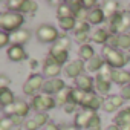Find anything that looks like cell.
I'll return each mask as SVG.
<instances>
[{
  "mask_svg": "<svg viewBox=\"0 0 130 130\" xmlns=\"http://www.w3.org/2000/svg\"><path fill=\"white\" fill-rule=\"evenodd\" d=\"M119 93H121L122 100H130V84H127V86H122Z\"/></svg>",
  "mask_w": 130,
  "mask_h": 130,
  "instance_id": "obj_42",
  "label": "cell"
},
{
  "mask_svg": "<svg viewBox=\"0 0 130 130\" xmlns=\"http://www.w3.org/2000/svg\"><path fill=\"white\" fill-rule=\"evenodd\" d=\"M75 107H77V104H75V103H68L66 106H64V112H68V113H72V112L75 110Z\"/></svg>",
  "mask_w": 130,
  "mask_h": 130,
  "instance_id": "obj_47",
  "label": "cell"
},
{
  "mask_svg": "<svg viewBox=\"0 0 130 130\" xmlns=\"http://www.w3.org/2000/svg\"><path fill=\"white\" fill-rule=\"evenodd\" d=\"M25 19L22 12H14V11H6L0 14V28L5 32H15L20 29V26L23 25Z\"/></svg>",
  "mask_w": 130,
  "mask_h": 130,
  "instance_id": "obj_1",
  "label": "cell"
},
{
  "mask_svg": "<svg viewBox=\"0 0 130 130\" xmlns=\"http://www.w3.org/2000/svg\"><path fill=\"white\" fill-rule=\"evenodd\" d=\"M115 125H118L119 130H130V107L122 109L115 116Z\"/></svg>",
  "mask_w": 130,
  "mask_h": 130,
  "instance_id": "obj_11",
  "label": "cell"
},
{
  "mask_svg": "<svg viewBox=\"0 0 130 130\" xmlns=\"http://www.w3.org/2000/svg\"><path fill=\"white\" fill-rule=\"evenodd\" d=\"M112 72H113V68H110L109 64L106 63L104 66L101 68V71L98 72V75L100 77H103L104 80H107V81H112Z\"/></svg>",
  "mask_w": 130,
  "mask_h": 130,
  "instance_id": "obj_33",
  "label": "cell"
},
{
  "mask_svg": "<svg viewBox=\"0 0 130 130\" xmlns=\"http://www.w3.org/2000/svg\"><path fill=\"white\" fill-rule=\"evenodd\" d=\"M12 125H14V124H12L11 118H8V116H5V118L0 119V130H9Z\"/></svg>",
  "mask_w": 130,
  "mask_h": 130,
  "instance_id": "obj_37",
  "label": "cell"
},
{
  "mask_svg": "<svg viewBox=\"0 0 130 130\" xmlns=\"http://www.w3.org/2000/svg\"><path fill=\"white\" fill-rule=\"evenodd\" d=\"M23 2H25V0H9V2H8V6H9V9L14 11V12H22Z\"/></svg>",
  "mask_w": 130,
  "mask_h": 130,
  "instance_id": "obj_34",
  "label": "cell"
},
{
  "mask_svg": "<svg viewBox=\"0 0 130 130\" xmlns=\"http://www.w3.org/2000/svg\"><path fill=\"white\" fill-rule=\"evenodd\" d=\"M122 96L121 95H112V96H109L106 101H104V106H103V110L104 112H107V113H110V112H115L116 109H119L121 106H122Z\"/></svg>",
  "mask_w": 130,
  "mask_h": 130,
  "instance_id": "obj_16",
  "label": "cell"
},
{
  "mask_svg": "<svg viewBox=\"0 0 130 130\" xmlns=\"http://www.w3.org/2000/svg\"><path fill=\"white\" fill-rule=\"evenodd\" d=\"M104 64H106V63H104V58H103V57H93L92 60L87 61V66H86V68H87L89 72H100Z\"/></svg>",
  "mask_w": 130,
  "mask_h": 130,
  "instance_id": "obj_23",
  "label": "cell"
},
{
  "mask_svg": "<svg viewBox=\"0 0 130 130\" xmlns=\"http://www.w3.org/2000/svg\"><path fill=\"white\" fill-rule=\"evenodd\" d=\"M9 118H11V121H12V124H14V125H20V124L23 122V118H22V116L12 115V116H9Z\"/></svg>",
  "mask_w": 130,
  "mask_h": 130,
  "instance_id": "obj_46",
  "label": "cell"
},
{
  "mask_svg": "<svg viewBox=\"0 0 130 130\" xmlns=\"http://www.w3.org/2000/svg\"><path fill=\"white\" fill-rule=\"evenodd\" d=\"M3 113L9 118L12 115H17V116H26L29 113V106L23 101V100H17L14 104L8 106V107H3Z\"/></svg>",
  "mask_w": 130,
  "mask_h": 130,
  "instance_id": "obj_6",
  "label": "cell"
},
{
  "mask_svg": "<svg viewBox=\"0 0 130 130\" xmlns=\"http://www.w3.org/2000/svg\"><path fill=\"white\" fill-rule=\"evenodd\" d=\"M35 66H37V61H31V68H32V69H34V68H35Z\"/></svg>",
  "mask_w": 130,
  "mask_h": 130,
  "instance_id": "obj_51",
  "label": "cell"
},
{
  "mask_svg": "<svg viewBox=\"0 0 130 130\" xmlns=\"http://www.w3.org/2000/svg\"><path fill=\"white\" fill-rule=\"evenodd\" d=\"M47 130H61L57 124H54V122H49L47 124Z\"/></svg>",
  "mask_w": 130,
  "mask_h": 130,
  "instance_id": "obj_48",
  "label": "cell"
},
{
  "mask_svg": "<svg viewBox=\"0 0 130 130\" xmlns=\"http://www.w3.org/2000/svg\"><path fill=\"white\" fill-rule=\"evenodd\" d=\"M69 46H71V38L66 37V35H61L51 47V55H55V54H61V52H68L69 51Z\"/></svg>",
  "mask_w": 130,
  "mask_h": 130,
  "instance_id": "obj_13",
  "label": "cell"
},
{
  "mask_svg": "<svg viewBox=\"0 0 130 130\" xmlns=\"http://www.w3.org/2000/svg\"><path fill=\"white\" fill-rule=\"evenodd\" d=\"M58 23H60L61 29H64V31H71V29H75L77 28V19L75 17L61 19V20H58Z\"/></svg>",
  "mask_w": 130,
  "mask_h": 130,
  "instance_id": "obj_30",
  "label": "cell"
},
{
  "mask_svg": "<svg viewBox=\"0 0 130 130\" xmlns=\"http://www.w3.org/2000/svg\"><path fill=\"white\" fill-rule=\"evenodd\" d=\"M109 28H110V34L113 35L125 34V31L130 28V15L127 12L118 11L115 15L109 19Z\"/></svg>",
  "mask_w": 130,
  "mask_h": 130,
  "instance_id": "obj_3",
  "label": "cell"
},
{
  "mask_svg": "<svg viewBox=\"0 0 130 130\" xmlns=\"http://www.w3.org/2000/svg\"><path fill=\"white\" fill-rule=\"evenodd\" d=\"M49 57H52L54 61H55L57 64H60V66L68 61V52H61V54H55V55H51V54H49Z\"/></svg>",
  "mask_w": 130,
  "mask_h": 130,
  "instance_id": "obj_35",
  "label": "cell"
},
{
  "mask_svg": "<svg viewBox=\"0 0 130 130\" xmlns=\"http://www.w3.org/2000/svg\"><path fill=\"white\" fill-rule=\"evenodd\" d=\"M14 92L9 89H0V104L2 107H8L11 104H14Z\"/></svg>",
  "mask_w": 130,
  "mask_h": 130,
  "instance_id": "obj_21",
  "label": "cell"
},
{
  "mask_svg": "<svg viewBox=\"0 0 130 130\" xmlns=\"http://www.w3.org/2000/svg\"><path fill=\"white\" fill-rule=\"evenodd\" d=\"M77 87L78 89H81V90H84V92H92V89H93V80L89 77V75H81V77H78L77 78Z\"/></svg>",
  "mask_w": 130,
  "mask_h": 130,
  "instance_id": "obj_20",
  "label": "cell"
},
{
  "mask_svg": "<svg viewBox=\"0 0 130 130\" xmlns=\"http://www.w3.org/2000/svg\"><path fill=\"white\" fill-rule=\"evenodd\" d=\"M95 87H96L98 93H101V95L109 93V90H110V81H107L103 77L96 75V78H95Z\"/></svg>",
  "mask_w": 130,
  "mask_h": 130,
  "instance_id": "obj_24",
  "label": "cell"
},
{
  "mask_svg": "<svg viewBox=\"0 0 130 130\" xmlns=\"http://www.w3.org/2000/svg\"><path fill=\"white\" fill-rule=\"evenodd\" d=\"M57 17H58V20L68 19V17H74V12H72L71 6L68 3H60L58 8H57Z\"/></svg>",
  "mask_w": 130,
  "mask_h": 130,
  "instance_id": "obj_27",
  "label": "cell"
},
{
  "mask_svg": "<svg viewBox=\"0 0 130 130\" xmlns=\"http://www.w3.org/2000/svg\"><path fill=\"white\" fill-rule=\"evenodd\" d=\"M86 130H101V119H100L98 115L93 118V121L89 124V127H87Z\"/></svg>",
  "mask_w": 130,
  "mask_h": 130,
  "instance_id": "obj_39",
  "label": "cell"
},
{
  "mask_svg": "<svg viewBox=\"0 0 130 130\" xmlns=\"http://www.w3.org/2000/svg\"><path fill=\"white\" fill-rule=\"evenodd\" d=\"M84 61L80 58V60H74V61H71V63H68L66 64V68H64V72H66V75L68 77H71V78H78V77H81L83 75V71H84Z\"/></svg>",
  "mask_w": 130,
  "mask_h": 130,
  "instance_id": "obj_10",
  "label": "cell"
},
{
  "mask_svg": "<svg viewBox=\"0 0 130 130\" xmlns=\"http://www.w3.org/2000/svg\"><path fill=\"white\" fill-rule=\"evenodd\" d=\"M26 57H28V54L23 49V46H20V44H11L8 47V58L11 61H22Z\"/></svg>",
  "mask_w": 130,
  "mask_h": 130,
  "instance_id": "obj_15",
  "label": "cell"
},
{
  "mask_svg": "<svg viewBox=\"0 0 130 130\" xmlns=\"http://www.w3.org/2000/svg\"><path fill=\"white\" fill-rule=\"evenodd\" d=\"M75 40L80 41L81 46H84V44H87V41H89V35H87V32H80V34H75Z\"/></svg>",
  "mask_w": 130,
  "mask_h": 130,
  "instance_id": "obj_41",
  "label": "cell"
},
{
  "mask_svg": "<svg viewBox=\"0 0 130 130\" xmlns=\"http://www.w3.org/2000/svg\"><path fill=\"white\" fill-rule=\"evenodd\" d=\"M34 121L37 122L38 127H41V125L47 124V115H46V113H37V115L34 116Z\"/></svg>",
  "mask_w": 130,
  "mask_h": 130,
  "instance_id": "obj_36",
  "label": "cell"
},
{
  "mask_svg": "<svg viewBox=\"0 0 130 130\" xmlns=\"http://www.w3.org/2000/svg\"><path fill=\"white\" fill-rule=\"evenodd\" d=\"M37 38L41 43H55L58 37V31L52 25H41L37 28Z\"/></svg>",
  "mask_w": 130,
  "mask_h": 130,
  "instance_id": "obj_5",
  "label": "cell"
},
{
  "mask_svg": "<svg viewBox=\"0 0 130 130\" xmlns=\"http://www.w3.org/2000/svg\"><path fill=\"white\" fill-rule=\"evenodd\" d=\"M78 54H80V57H81V60H92L93 57H95V52H93V47L90 46V44H84V46H81L80 47V51H78Z\"/></svg>",
  "mask_w": 130,
  "mask_h": 130,
  "instance_id": "obj_29",
  "label": "cell"
},
{
  "mask_svg": "<svg viewBox=\"0 0 130 130\" xmlns=\"http://www.w3.org/2000/svg\"><path fill=\"white\" fill-rule=\"evenodd\" d=\"M38 8V3L34 2V0H25L23 2V6H22V14H28V12H35Z\"/></svg>",
  "mask_w": 130,
  "mask_h": 130,
  "instance_id": "obj_32",
  "label": "cell"
},
{
  "mask_svg": "<svg viewBox=\"0 0 130 130\" xmlns=\"http://www.w3.org/2000/svg\"><path fill=\"white\" fill-rule=\"evenodd\" d=\"M31 106L34 107V110L37 113H44L49 109H54L57 106V101L51 96V95H37L32 98Z\"/></svg>",
  "mask_w": 130,
  "mask_h": 130,
  "instance_id": "obj_4",
  "label": "cell"
},
{
  "mask_svg": "<svg viewBox=\"0 0 130 130\" xmlns=\"http://www.w3.org/2000/svg\"><path fill=\"white\" fill-rule=\"evenodd\" d=\"M112 81L119 86H127V84H130V72L122 71V69H113Z\"/></svg>",
  "mask_w": 130,
  "mask_h": 130,
  "instance_id": "obj_17",
  "label": "cell"
},
{
  "mask_svg": "<svg viewBox=\"0 0 130 130\" xmlns=\"http://www.w3.org/2000/svg\"><path fill=\"white\" fill-rule=\"evenodd\" d=\"M86 93L87 92H84V90H81V89H78V87H72V93H71V103H75L77 106H81L83 104V100H84V96H86Z\"/></svg>",
  "mask_w": 130,
  "mask_h": 130,
  "instance_id": "obj_28",
  "label": "cell"
},
{
  "mask_svg": "<svg viewBox=\"0 0 130 130\" xmlns=\"http://www.w3.org/2000/svg\"><path fill=\"white\" fill-rule=\"evenodd\" d=\"M95 116H96V112L89 110V109H83L80 113H77L74 125H75L77 128H87V127H89V124L93 121V118H95Z\"/></svg>",
  "mask_w": 130,
  "mask_h": 130,
  "instance_id": "obj_9",
  "label": "cell"
},
{
  "mask_svg": "<svg viewBox=\"0 0 130 130\" xmlns=\"http://www.w3.org/2000/svg\"><path fill=\"white\" fill-rule=\"evenodd\" d=\"M118 47L130 51V34H119L118 35Z\"/></svg>",
  "mask_w": 130,
  "mask_h": 130,
  "instance_id": "obj_31",
  "label": "cell"
},
{
  "mask_svg": "<svg viewBox=\"0 0 130 130\" xmlns=\"http://www.w3.org/2000/svg\"><path fill=\"white\" fill-rule=\"evenodd\" d=\"M83 6L86 8V9H93V8H96L98 5H96V2H95V0H84V2H83Z\"/></svg>",
  "mask_w": 130,
  "mask_h": 130,
  "instance_id": "obj_45",
  "label": "cell"
},
{
  "mask_svg": "<svg viewBox=\"0 0 130 130\" xmlns=\"http://www.w3.org/2000/svg\"><path fill=\"white\" fill-rule=\"evenodd\" d=\"M9 78L6 75H0V89H8V84H9Z\"/></svg>",
  "mask_w": 130,
  "mask_h": 130,
  "instance_id": "obj_44",
  "label": "cell"
},
{
  "mask_svg": "<svg viewBox=\"0 0 130 130\" xmlns=\"http://www.w3.org/2000/svg\"><path fill=\"white\" fill-rule=\"evenodd\" d=\"M43 86H44L43 77L38 75V74H34L28 78V81H25L23 92H25V95H34L38 89H43Z\"/></svg>",
  "mask_w": 130,
  "mask_h": 130,
  "instance_id": "obj_7",
  "label": "cell"
},
{
  "mask_svg": "<svg viewBox=\"0 0 130 130\" xmlns=\"http://www.w3.org/2000/svg\"><path fill=\"white\" fill-rule=\"evenodd\" d=\"M103 57H104L106 63L109 64L110 68H113V69H121L122 66H125V64L130 61V55L128 54H122L118 49L109 47V46H104Z\"/></svg>",
  "mask_w": 130,
  "mask_h": 130,
  "instance_id": "obj_2",
  "label": "cell"
},
{
  "mask_svg": "<svg viewBox=\"0 0 130 130\" xmlns=\"http://www.w3.org/2000/svg\"><path fill=\"white\" fill-rule=\"evenodd\" d=\"M29 38H31V32L28 31V29H19V31H15V32H12L11 34V41H12V44H25L26 41H29Z\"/></svg>",
  "mask_w": 130,
  "mask_h": 130,
  "instance_id": "obj_18",
  "label": "cell"
},
{
  "mask_svg": "<svg viewBox=\"0 0 130 130\" xmlns=\"http://www.w3.org/2000/svg\"><path fill=\"white\" fill-rule=\"evenodd\" d=\"M104 101H106V100H104L101 95H96V93H93V92H89V93H86V96H84L81 106H83V109H89V110L96 112L98 109H103Z\"/></svg>",
  "mask_w": 130,
  "mask_h": 130,
  "instance_id": "obj_8",
  "label": "cell"
},
{
  "mask_svg": "<svg viewBox=\"0 0 130 130\" xmlns=\"http://www.w3.org/2000/svg\"><path fill=\"white\" fill-rule=\"evenodd\" d=\"M118 8H119V3L118 2H113V0L103 3V11H104V14H106L107 19H110L112 15H115L118 12Z\"/></svg>",
  "mask_w": 130,
  "mask_h": 130,
  "instance_id": "obj_25",
  "label": "cell"
},
{
  "mask_svg": "<svg viewBox=\"0 0 130 130\" xmlns=\"http://www.w3.org/2000/svg\"><path fill=\"white\" fill-rule=\"evenodd\" d=\"M104 19H106V14H104L103 8L96 6V8H93L92 11H89L87 20H89V23H90V25H100V23H103V22H104Z\"/></svg>",
  "mask_w": 130,
  "mask_h": 130,
  "instance_id": "obj_19",
  "label": "cell"
},
{
  "mask_svg": "<svg viewBox=\"0 0 130 130\" xmlns=\"http://www.w3.org/2000/svg\"><path fill=\"white\" fill-rule=\"evenodd\" d=\"M106 130H119V128H118V125H115V124H112V125H109V127H107Z\"/></svg>",
  "mask_w": 130,
  "mask_h": 130,
  "instance_id": "obj_49",
  "label": "cell"
},
{
  "mask_svg": "<svg viewBox=\"0 0 130 130\" xmlns=\"http://www.w3.org/2000/svg\"><path fill=\"white\" fill-rule=\"evenodd\" d=\"M11 41V34H8V32H5V31H2L0 32V46H6L8 43Z\"/></svg>",
  "mask_w": 130,
  "mask_h": 130,
  "instance_id": "obj_40",
  "label": "cell"
},
{
  "mask_svg": "<svg viewBox=\"0 0 130 130\" xmlns=\"http://www.w3.org/2000/svg\"><path fill=\"white\" fill-rule=\"evenodd\" d=\"M80 32H89V23L87 22H77L75 34H80Z\"/></svg>",
  "mask_w": 130,
  "mask_h": 130,
  "instance_id": "obj_38",
  "label": "cell"
},
{
  "mask_svg": "<svg viewBox=\"0 0 130 130\" xmlns=\"http://www.w3.org/2000/svg\"><path fill=\"white\" fill-rule=\"evenodd\" d=\"M110 34L106 31V29H96L92 35V40L98 44H107V40H109Z\"/></svg>",
  "mask_w": 130,
  "mask_h": 130,
  "instance_id": "obj_26",
  "label": "cell"
},
{
  "mask_svg": "<svg viewBox=\"0 0 130 130\" xmlns=\"http://www.w3.org/2000/svg\"><path fill=\"white\" fill-rule=\"evenodd\" d=\"M64 87V81L63 80H60V78H52V80H49V81H46L44 83V86H43V90H44V95H51V93H58V92H61Z\"/></svg>",
  "mask_w": 130,
  "mask_h": 130,
  "instance_id": "obj_12",
  "label": "cell"
},
{
  "mask_svg": "<svg viewBox=\"0 0 130 130\" xmlns=\"http://www.w3.org/2000/svg\"><path fill=\"white\" fill-rule=\"evenodd\" d=\"M71 93H72V87H64L61 92H58L57 98H55L57 104H60V106L64 107L68 103H71Z\"/></svg>",
  "mask_w": 130,
  "mask_h": 130,
  "instance_id": "obj_22",
  "label": "cell"
},
{
  "mask_svg": "<svg viewBox=\"0 0 130 130\" xmlns=\"http://www.w3.org/2000/svg\"><path fill=\"white\" fill-rule=\"evenodd\" d=\"M25 127H26V130H37V128H38V125H37V122L34 121V118L25 121Z\"/></svg>",
  "mask_w": 130,
  "mask_h": 130,
  "instance_id": "obj_43",
  "label": "cell"
},
{
  "mask_svg": "<svg viewBox=\"0 0 130 130\" xmlns=\"http://www.w3.org/2000/svg\"><path fill=\"white\" fill-rule=\"evenodd\" d=\"M60 72H61V66L54 61L52 57H47L46 61H44V66H43V74H44L46 77L52 78V77H57Z\"/></svg>",
  "mask_w": 130,
  "mask_h": 130,
  "instance_id": "obj_14",
  "label": "cell"
},
{
  "mask_svg": "<svg viewBox=\"0 0 130 130\" xmlns=\"http://www.w3.org/2000/svg\"><path fill=\"white\" fill-rule=\"evenodd\" d=\"M61 130H78V128H77L75 125H71V127H63Z\"/></svg>",
  "mask_w": 130,
  "mask_h": 130,
  "instance_id": "obj_50",
  "label": "cell"
}]
</instances>
